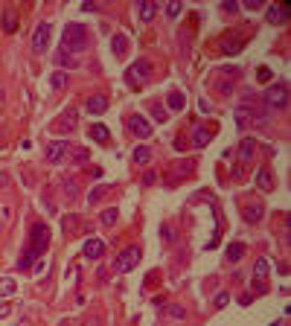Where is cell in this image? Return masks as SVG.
I'll return each mask as SVG.
<instances>
[{"instance_id":"d590c367","label":"cell","mask_w":291,"mask_h":326,"mask_svg":"<svg viewBox=\"0 0 291 326\" xmlns=\"http://www.w3.org/2000/svg\"><path fill=\"white\" fill-rule=\"evenodd\" d=\"M181 9H184V6H181V0H169L166 15H169V18H178V15H181Z\"/></svg>"},{"instance_id":"b9f144b4","label":"cell","mask_w":291,"mask_h":326,"mask_svg":"<svg viewBox=\"0 0 291 326\" xmlns=\"http://www.w3.org/2000/svg\"><path fill=\"white\" fill-rule=\"evenodd\" d=\"M99 198H102V189H93V195L88 198V204H96V201H99Z\"/></svg>"},{"instance_id":"7bdbcfd3","label":"cell","mask_w":291,"mask_h":326,"mask_svg":"<svg viewBox=\"0 0 291 326\" xmlns=\"http://www.w3.org/2000/svg\"><path fill=\"white\" fill-rule=\"evenodd\" d=\"M9 312H12L9 306H0V317H6V314H9Z\"/></svg>"},{"instance_id":"cb8c5ba5","label":"cell","mask_w":291,"mask_h":326,"mask_svg":"<svg viewBox=\"0 0 291 326\" xmlns=\"http://www.w3.org/2000/svg\"><path fill=\"white\" fill-rule=\"evenodd\" d=\"M18 291V282L12 277H0V297H12Z\"/></svg>"},{"instance_id":"603a6c76","label":"cell","mask_w":291,"mask_h":326,"mask_svg":"<svg viewBox=\"0 0 291 326\" xmlns=\"http://www.w3.org/2000/svg\"><path fill=\"white\" fill-rule=\"evenodd\" d=\"M131 157H134V163H137V166H146V163L151 160V149H149V146H137Z\"/></svg>"},{"instance_id":"1f68e13d","label":"cell","mask_w":291,"mask_h":326,"mask_svg":"<svg viewBox=\"0 0 291 326\" xmlns=\"http://www.w3.org/2000/svg\"><path fill=\"white\" fill-rule=\"evenodd\" d=\"M50 85H53L56 91H61V88L67 85V73H61V70H58V73H53V79H50Z\"/></svg>"},{"instance_id":"44dd1931","label":"cell","mask_w":291,"mask_h":326,"mask_svg":"<svg viewBox=\"0 0 291 326\" xmlns=\"http://www.w3.org/2000/svg\"><path fill=\"white\" fill-rule=\"evenodd\" d=\"M88 134H91V140H96V143H108V140H111V131L105 126H99V123L88 128Z\"/></svg>"},{"instance_id":"9c48e42d","label":"cell","mask_w":291,"mask_h":326,"mask_svg":"<svg viewBox=\"0 0 291 326\" xmlns=\"http://www.w3.org/2000/svg\"><path fill=\"white\" fill-rule=\"evenodd\" d=\"M67 154H70V143H64V140L47 143V160L53 163V166H61V163L67 160Z\"/></svg>"},{"instance_id":"836d02e7","label":"cell","mask_w":291,"mask_h":326,"mask_svg":"<svg viewBox=\"0 0 291 326\" xmlns=\"http://www.w3.org/2000/svg\"><path fill=\"white\" fill-rule=\"evenodd\" d=\"M70 157H73L76 163H85V160H88V149H81V146H73V149H70Z\"/></svg>"},{"instance_id":"484cf974","label":"cell","mask_w":291,"mask_h":326,"mask_svg":"<svg viewBox=\"0 0 291 326\" xmlns=\"http://www.w3.org/2000/svg\"><path fill=\"white\" fill-rule=\"evenodd\" d=\"M3 29H6V32H15V29H18V18H15V9H6V12H3Z\"/></svg>"},{"instance_id":"d6a6232c","label":"cell","mask_w":291,"mask_h":326,"mask_svg":"<svg viewBox=\"0 0 291 326\" xmlns=\"http://www.w3.org/2000/svg\"><path fill=\"white\" fill-rule=\"evenodd\" d=\"M151 116H154V119H157V123H166V119H169V114H166V108H163V105H151Z\"/></svg>"},{"instance_id":"30bf717a","label":"cell","mask_w":291,"mask_h":326,"mask_svg":"<svg viewBox=\"0 0 291 326\" xmlns=\"http://www.w3.org/2000/svg\"><path fill=\"white\" fill-rule=\"evenodd\" d=\"M288 12H291V3L288 0H282L277 9H268V23H282V21H288Z\"/></svg>"},{"instance_id":"2e32d148","label":"cell","mask_w":291,"mask_h":326,"mask_svg":"<svg viewBox=\"0 0 291 326\" xmlns=\"http://www.w3.org/2000/svg\"><path fill=\"white\" fill-rule=\"evenodd\" d=\"M262 216H265V207H262L259 201H254V204H247V207H244V221H251V224L262 221Z\"/></svg>"},{"instance_id":"4316f807","label":"cell","mask_w":291,"mask_h":326,"mask_svg":"<svg viewBox=\"0 0 291 326\" xmlns=\"http://www.w3.org/2000/svg\"><path fill=\"white\" fill-rule=\"evenodd\" d=\"M76 227H79V216H73V213H67V216L61 219V230H64V233H73Z\"/></svg>"},{"instance_id":"e0dca14e","label":"cell","mask_w":291,"mask_h":326,"mask_svg":"<svg viewBox=\"0 0 291 326\" xmlns=\"http://www.w3.org/2000/svg\"><path fill=\"white\" fill-rule=\"evenodd\" d=\"M56 128H58V131H73V128H76V111L67 108V111L61 114V119L56 123Z\"/></svg>"},{"instance_id":"d4e9b609","label":"cell","mask_w":291,"mask_h":326,"mask_svg":"<svg viewBox=\"0 0 291 326\" xmlns=\"http://www.w3.org/2000/svg\"><path fill=\"white\" fill-rule=\"evenodd\" d=\"M242 256H244V244H242V242L227 244V259H230V262H239Z\"/></svg>"},{"instance_id":"4dcf8cb0","label":"cell","mask_w":291,"mask_h":326,"mask_svg":"<svg viewBox=\"0 0 291 326\" xmlns=\"http://www.w3.org/2000/svg\"><path fill=\"white\" fill-rule=\"evenodd\" d=\"M166 314H169V317H175V320H184V317H186V309H184V306H178V303H169Z\"/></svg>"},{"instance_id":"d6986e66","label":"cell","mask_w":291,"mask_h":326,"mask_svg":"<svg viewBox=\"0 0 291 326\" xmlns=\"http://www.w3.org/2000/svg\"><path fill=\"white\" fill-rule=\"evenodd\" d=\"M210 137H213V131H207V128H201V126L192 128V146H198V149H204L210 143Z\"/></svg>"},{"instance_id":"8fae6325","label":"cell","mask_w":291,"mask_h":326,"mask_svg":"<svg viewBox=\"0 0 291 326\" xmlns=\"http://www.w3.org/2000/svg\"><path fill=\"white\" fill-rule=\"evenodd\" d=\"M256 186L262 189V192H274V175L268 166H262L259 172H256Z\"/></svg>"},{"instance_id":"e575fe53","label":"cell","mask_w":291,"mask_h":326,"mask_svg":"<svg viewBox=\"0 0 291 326\" xmlns=\"http://www.w3.org/2000/svg\"><path fill=\"white\" fill-rule=\"evenodd\" d=\"M116 213H119L116 207H108V210L102 213V224H108V227H111V224L116 221Z\"/></svg>"},{"instance_id":"277c9868","label":"cell","mask_w":291,"mask_h":326,"mask_svg":"<svg viewBox=\"0 0 291 326\" xmlns=\"http://www.w3.org/2000/svg\"><path fill=\"white\" fill-rule=\"evenodd\" d=\"M149 76H151V61L149 58H137V61L126 70L128 85H134V88H140L143 82H149Z\"/></svg>"},{"instance_id":"52a82bcc","label":"cell","mask_w":291,"mask_h":326,"mask_svg":"<svg viewBox=\"0 0 291 326\" xmlns=\"http://www.w3.org/2000/svg\"><path fill=\"white\" fill-rule=\"evenodd\" d=\"M50 38H53V26L50 23H38L32 32V53L44 56L47 50H50Z\"/></svg>"},{"instance_id":"ffe728a7","label":"cell","mask_w":291,"mask_h":326,"mask_svg":"<svg viewBox=\"0 0 291 326\" xmlns=\"http://www.w3.org/2000/svg\"><path fill=\"white\" fill-rule=\"evenodd\" d=\"M154 15H157V3H151V0H143V3H140V21L149 23Z\"/></svg>"},{"instance_id":"7c38bea8","label":"cell","mask_w":291,"mask_h":326,"mask_svg":"<svg viewBox=\"0 0 291 326\" xmlns=\"http://www.w3.org/2000/svg\"><path fill=\"white\" fill-rule=\"evenodd\" d=\"M38 259H41V256L26 244V248H23V254H21V259H18V271H32V265L38 262Z\"/></svg>"},{"instance_id":"ba28073f","label":"cell","mask_w":291,"mask_h":326,"mask_svg":"<svg viewBox=\"0 0 291 326\" xmlns=\"http://www.w3.org/2000/svg\"><path fill=\"white\" fill-rule=\"evenodd\" d=\"M126 128L134 134V137H140V140L151 137V123L143 114H128L126 116Z\"/></svg>"},{"instance_id":"4fadbf2b","label":"cell","mask_w":291,"mask_h":326,"mask_svg":"<svg viewBox=\"0 0 291 326\" xmlns=\"http://www.w3.org/2000/svg\"><path fill=\"white\" fill-rule=\"evenodd\" d=\"M81 254L88 256V259H99V256L105 254V242H99V239H88L85 248H81Z\"/></svg>"},{"instance_id":"3957f363","label":"cell","mask_w":291,"mask_h":326,"mask_svg":"<svg viewBox=\"0 0 291 326\" xmlns=\"http://www.w3.org/2000/svg\"><path fill=\"white\" fill-rule=\"evenodd\" d=\"M262 102H265L271 111H277V108H285V105H288V88H285V82H274V85H271V88L265 91Z\"/></svg>"},{"instance_id":"83f0119b","label":"cell","mask_w":291,"mask_h":326,"mask_svg":"<svg viewBox=\"0 0 291 326\" xmlns=\"http://www.w3.org/2000/svg\"><path fill=\"white\" fill-rule=\"evenodd\" d=\"M268 268H271V265H268V259H265V256H259V259H256V265H254V277H256V282H259V279L268 274Z\"/></svg>"},{"instance_id":"f35d334b","label":"cell","mask_w":291,"mask_h":326,"mask_svg":"<svg viewBox=\"0 0 291 326\" xmlns=\"http://www.w3.org/2000/svg\"><path fill=\"white\" fill-rule=\"evenodd\" d=\"M244 9H247V12H256V9H262V0H244Z\"/></svg>"},{"instance_id":"60d3db41","label":"cell","mask_w":291,"mask_h":326,"mask_svg":"<svg viewBox=\"0 0 291 326\" xmlns=\"http://www.w3.org/2000/svg\"><path fill=\"white\" fill-rule=\"evenodd\" d=\"M64 186H67V198H76V184H73V181H64Z\"/></svg>"},{"instance_id":"5b68a950","label":"cell","mask_w":291,"mask_h":326,"mask_svg":"<svg viewBox=\"0 0 291 326\" xmlns=\"http://www.w3.org/2000/svg\"><path fill=\"white\" fill-rule=\"evenodd\" d=\"M140 265V248H126L122 254L114 259V271H119V274H128V271H134V268Z\"/></svg>"},{"instance_id":"f1b7e54d","label":"cell","mask_w":291,"mask_h":326,"mask_svg":"<svg viewBox=\"0 0 291 326\" xmlns=\"http://www.w3.org/2000/svg\"><path fill=\"white\" fill-rule=\"evenodd\" d=\"M244 41L242 38H230V41H224V53H230V56H236V53H242Z\"/></svg>"},{"instance_id":"8992f818","label":"cell","mask_w":291,"mask_h":326,"mask_svg":"<svg viewBox=\"0 0 291 326\" xmlns=\"http://www.w3.org/2000/svg\"><path fill=\"white\" fill-rule=\"evenodd\" d=\"M29 248H32L38 256L50 248V227H47V224H41V221H38V224H32V233H29Z\"/></svg>"},{"instance_id":"8d00e7d4","label":"cell","mask_w":291,"mask_h":326,"mask_svg":"<svg viewBox=\"0 0 291 326\" xmlns=\"http://www.w3.org/2000/svg\"><path fill=\"white\" fill-rule=\"evenodd\" d=\"M227 303H230V294H227V291H219V294H216V309H224Z\"/></svg>"},{"instance_id":"f546056e","label":"cell","mask_w":291,"mask_h":326,"mask_svg":"<svg viewBox=\"0 0 291 326\" xmlns=\"http://www.w3.org/2000/svg\"><path fill=\"white\" fill-rule=\"evenodd\" d=\"M56 64H61V67H76L79 61H76V58L70 56V53H64V50H61V53L56 56Z\"/></svg>"},{"instance_id":"6da1fadb","label":"cell","mask_w":291,"mask_h":326,"mask_svg":"<svg viewBox=\"0 0 291 326\" xmlns=\"http://www.w3.org/2000/svg\"><path fill=\"white\" fill-rule=\"evenodd\" d=\"M236 126L244 128L247 126V119H254L256 126H265L268 116H271V108H268L265 102H262V96L254 91H244L242 99H239V105H236Z\"/></svg>"},{"instance_id":"74e56055","label":"cell","mask_w":291,"mask_h":326,"mask_svg":"<svg viewBox=\"0 0 291 326\" xmlns=\"http://www.w3.org/2000/svg\"><path fill=\"white\" fill-rule=\"evenodd\" d=\"M256 79H259V82H271V70H268L265 64H262V67H256Z\"/></svg>"},{"instance_id":"ee69618b","label":"cell","mask_w":291,"mask_h":326,"mask_svg":"<svg viewBox=\"0 0 291 326\" xmlns=\"http://www.w3.org/2000/svg\"><path fill=\"white\" fill-rule=\"evenodd\" d=\"M58 326H67V323H58Z\"/></svg>"},{"instance_id":"ac0fdd59","label":"cell","mask_w":291,"mask_h":326,"mask_svg":"<svg viewBox=\"0 0 291 326\" xmlns=\"http://www.w3.org/2000/svg\"><path fill=\"white\" fill-rule=\"evenodd\" d=\"M254 151H256V140H242L239 143V163H247L251 157H254Z\"/></svg>"},{"instance_id":"5bb4252c","label":"cell","mask_w":291,"mask_h":326,"mask_svg":"<svg viewBox=\"0 0 291 326\" xmlns=\"http://www.w3.org/2000/svg\"><path fill=\"white\" fill-rule=\"evenodd\" d=\"M163 108H169V111H184V108H186L184 91H172L169 96H166V105H163Z\"/></svg>"},{"instance_id":"ab89813d","label":"cell","mask_w":291,"mask_h":326,"mask_svg":"<svg viewBox=\"0 0 291 326\" xmlns=\"http://www.w3.org/2000/svg\"><path fill=\"white\" fill-rule=\"evenodd\" d=\"M221 9H224V12H236V9H239V3H236V0H224V3H221Z\"/></svg>"},{"instance_id":"9a60e30c","label":"cell","mask_w":291,"mask_h":326,"mask_svg":"<svg viewBox=\"0 0 291 326\" xmlns=\"http://www.w3.org/2000/svg\"><path fill=\"white\" fill-rule=\"evenodd\" d=\"M85 108H88V114H102L105 108H108V96H88V102H85Z\"/></svg>"},{"instance_id":"7a4b0ae2","label":"cell","mask_w":291,"mask_h":326,"mask_svg":"<svg viewBox=\"0 0 291 326\" xmlns=\"http://www.w3.org/2000/svg\"><path fill=\"white\" fill-rule=\"evenodd\" d=\"M91 47V35L81 23H67L61 32V50L64 53H85Z\"/></svg>"},{"instance_id":"7402d4cb","label":"cell","mask_w":291,"mask_h":326,"mask_svg":"<svg viewBox=\"0 0 291 326\" xmlns=\"http://www.w3.org/2000/svg\"><path fill=\"white\" fill-rule=\"evenodd\" d=\"M111 47H114V56H126V50H128V38L122 32H116L114 38H111Z\"/></svg>"}]
</instances>
